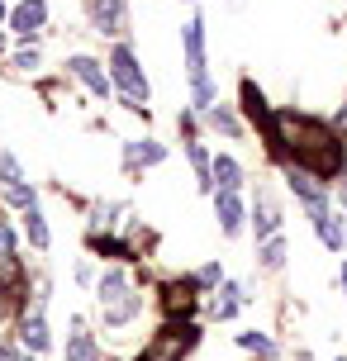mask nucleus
Returning <instances> with one entry per match:
<instances>
[{
  "label": "nucleus",
  "mask_w": 347,
  "mask_h": 361,
  "mask_svg": "<svg viewBox=\"0 0 347 361\" xmlns=\"http://www.w3.org/2000/svg\"><path fill=\"white\" fill-rule=\"evenodd\" d=\"M276 124L295 133V157L305 162V171L329 176V171L343 166V147H338V138H333L329 124H319V119H310V114H281Z\"/></svg>",
  "instance_id": "obj_1"
},
{
  "label": "nucleus",
  "mask_w": 347,
  "mask_h": 361,
  "mask_svg": "<svg viewBox=\"0 0 347 361\" xmlns=\"http://www.w3.org/2000/svg\"><path fill=\"white\" fill-rule=\"evenodd\" d=\"M185 72H190V81H195V100L209 105L214 90H209V76H205V24L200 19L185 24Z\"/></svg>",
  "instance_id": "obj_2"
},
{
  "label": "nucleus",
  "mask_w": 347,
  "mask_h": 361,
  "mask_svg": "<svg viewBox=\"0 0 347 361\" xmlns=\"http://www.w3.org/2000/svg\"><path fill=\"white\" fill-rule=\"evenodd\" d=\"M190 343H195V324H171V328H162L152 343L143 347V357L138 361H181L185 352H190Z\"/></svg>",
  "instance_id": "obj_3"
},
{
  "label": "nucleus",
  "mask_w": 347,
  "mask_h": 361,
  "mask_svg": "<svg viewBox=\"0 0 347 361\" xmlns=\"http://www.w3.org/2000/svg\"><path fill=\"white\" fill-rule=\"evenodd\" d=\"M100 300H105V324H128V319L138 314V300H133L128 286H124V271H105Z\"/></svg>",
  "instance_id": "obj_4"
},
{
  "label": "nucleus",
  "mask_w": 347,
  "mask_h": 361,
  "mask_svg": "<svg viewBox=\"0 0 347 361\" xmlns=\"http://www.w3.org/2000/svg\"><path fill=\"white\" fill-rule=\"evenodd\" d=\"M110 67H114V81L124 86L128 105L138 109V100H147V81H143V72H138V62H133V53H128V48H114Z\"/></svg>",
  "instance_id": "obj_5"
},
{
  "label": "nucleus",
  "mask_w": 347,
  "mask_h": 361,
  "mask_svg": "<svg viewBox=\"0 0 347 361\" xmlns=\"http://www.w3.org/2000/svg\"><path fill=\"white\" fill-rule=\"evenodd\" d=\"M43 19H48V5H43V0H24V5L15 10V19H10V24H15L24 38H34L38 29H43Z\"/></svg>",
  "instance_id": "obj_6"
},
{
  "label": "nucleus",
  "mask_w": 347,
  "mask_h": 361,
  "mask_svg": "<svg viewBox=\"0 0 347 361\" xmlns=\"http://www.w3.org/2000/svg\"><path fill=\"white\" fill-rule=\"evenodd\" d=\"M91 10H95L100 34H119L124 29V0H91Z\"/></svg>",
  "instance_id": "obj_7"
},
{
  "label": "nucleus",
  "mask_w": 347,
  "mask_h": 361,
  "mask_svg": "<svg viewBox=\"0 0 347 361\" xmlns=\"http://www.w3.org/2000/svg\"><path fill=\"white\" fill-rule=\"evenodd\" d=\"M72 72L91 86V95H100V100L110 95V81H105V72H100V62H91V57H72Z\"/></svg>",
  "instance_id": "obj_8"
},
{
  "label": "nucleus",
  "mask_w": 347,
  "mask_h": 361,
  "mask_svg": "<svg viewBox=\"0 0 347 361\" xmlns=\"http://www.w3.org/2000/svg\"><path fill=\"white\" fill-rule=\"evenodd\" d=\"M214 214H219L224 233H238V228H243V204H238V195H233V190H224V195L214 200Z\"/></svg>",
  "instance_id": "obj_9"
},
{
  "label": "nucleus",
  "mask_w": 347,
  "mask_h": 361,
  "mask_svg": "<svg viewBox=\"0 0 347 361\" xmlns=\"http://www.w3.org/2000/svg\"><path fill=\"white\" fill-rule=\"evenodd\" d=\"M19 333H24V343L34 347V352H43V347H48V328H43V319H24V328H19Z\"/></svg>",
  "instance_id": "obj_10"
},
{
  "label": "nucleus",
  "mask_w": 347,
  "mask_h": 361,
  "mask_svg": "<svg viewBox=\"0 0 347 361\" xmlns=\"http://www.w3.org/2000/svg\"><path fill=\"white\" fill-rule=\"evenodd\" d=\"M276 224H281L276 204H272V200H257V233H262V238H267V233H276Z\"/></svg>",
  "instance_id": "obj_11"
},
{
  "label": "nucleus",
  "mask_w": 347,
  "mask_h": 361,
  "mask_svg": "<svg viewBox=\"0 0 347 361\" xmlns=\"http://www.w3.org/2000/svg\"><path fill=\"white\" fill-rule=\"evenodd\" d=\"M214 180L224 190H238V162L233 157H214Z\"/></svg>",
  "instance_id": "obj_12"
},
{
  "label": "nucleus",
  "mask_w": 347,
  "mask_h": 361,
  "mask_svg": "<svg viewBox=\"0 0 347 361\" xmlns=\"http://www.w3.org/2000/svg\"><path fill=\"white\" fill-rule=\"evenodd\" d=\"M67 361H100V357H95V343L86 338V333H76V338H72V347H67Z\"/></svg>",
  "instance_id": "obj_13"
},
{
  "label": "nucleus",
  "mask_w": 347,
  "mask_h": 361,
  "mask_svg": "<svg viewBox=\"0 0 347 361\" xmlns=\"http://www.w3.org/2000/svg\"><path fill=\"white\" fill-rule=\"evenodd\" d=\"M29 238H34V247H48V228H43V214H38V204H29Z\"/></svg>",
  "instance_id": "obj_14"
},
{
  "label": "nucleus",
  "mask_w": 347,
  "mask_h": 361,
  "mask_svg": "<svg viewBox=\"0 0 347 361\" xmlns=\"http://www.w3.org/2000/svg\"><path fill=\"white\" fill-rule=\"evenodd\" d=\"M281 262H286V243H281V238H272V243L262 247V267H281Z\"/></svg>",
  "instance_id": "obj_15"
},
{
  "label": "nucleus",
  "mask_w": 347,
  "mask_h": 361,
  "mask_svg": "<svg viewBox=\"0 0 347 361\" xmlns=\"http://www.w3.org/2000/svg\"><path fill=\"white\" fill-rule=\"evenodd\" d=\"M233 309H238V286H229V290H224V300H214V314H219V319H229Z\"/></svg>",
  "instance_id": "obj_16"
},
{
  "label": "nucleus",
  "mask_w": 347,
  "mask_h": 361,
  "mask_svg": "<svg viewBox=\"0 0 347 361\" xmlns=\"http://www.w3.org/2000/svg\"><path fill=\"white\" fill-rule=\"evenodd\" d=\"M238 343L248 347V352H262V357H272V343H267V338H262V333H243V338H238Z\"/></svg>",
  "instance_id": "obj_17"
},
{
  "label": "nucleus",
  "mask_w": 347,
  "mask_h": 361,
  "mask_svg": "<svg viewBox=\"0 0 347 361\" xmlns=\"http://www.w3.org/2000/svg\"><path fill=\"white\" fill-rule=\"evenodd\" d=\"M128 157H133V162H162V147H128Z\"/></svg>",
  "instance_id": "obj_18"
},
{
  "label": "nucleus",
  "mask_w": 347,
  "mask_h": 361,
  "mask_svg": "<svg viewBox=\"0 0 347 361\" xmlns=\"http://www.w3.org/2000/svg\"><path fill=\"white\" fill-rule=\"evenodd\" d=\"M209 119H214V124H219L224 133H238V119H233V114H229L224 105H219V109H209Z\"/></svg>",
  "instance_id": "obj_19"
},
{
  "label": "nucleus",
  "mask_w": 347,
  "mask_h": 361,
  "mask_svg": "<svg viewBox=\"0 0 347 361\" xmlns=\"http://www.w3.org/2000/svg\"><path fill=\"white\" fill-rule=\"evenodd\" d=\"M10 257H15V233L0 224V262H10Z\"/></svg>",
  "instance_id": "obj_20"
},
{
  "label": "nucleus",
  "mask_w": 347,
  "mask_h": 361,
  "mask_svg": "<svg viewBox=\"0 0 347 361\" xmlns=\"http://www.w3.org/2000/svg\"><path fill=\"white\" fill-rule=\"evenodd\" d=\"M0 361H15V357H10V347H0Z\"/></svg>",
  "instance_id": "obj_21"
},
{
  "label": "nucleus",
  "mask_w": 347,
  "mask_h": 361,
  "mask_svg": "<svg viewBox=\"0 0 347 361\" xmlns=\"http://www.w3.org/2000/svg\"><path fill=\"white\" fill-rule=\"evenodd\" d=\"M343 290H347V271H343Z\"/></svg>",
  "instance_id": "obj_22"
},
{
  "label": "nucleus",
  "mask_w": 347,
  "mask_h": 361,
  "mask_svg": "<svg viewBox=\"0 0 347 361\" xmlns=\"http://www.w3.org/2000/svg\"><path fill=\"white\" fill-rule=\"evenodd\" d=\"M343 180H347V162H343Z\"/></svg>",
  "instance_id": "obj_23"
},
{
  "label": "nucleus",
  "mask_w": 347,
  "mask_h": 361,
  "mask_svg": "<svg viewBox=\"0 0 347 361\" xmlns=\"http://www.w3.org/2000/svg\"><path fill=\"white\" fill-rule=\"evenodd\" d=\"M0 15H5V5H0Z\"/></svg>",
  "instance_id": "obj_24"
},
{
  "label": "nucleus",
  "mask_w": 347,
  "mask_h": 361,
  "mask_svg": "<svg viewBox=\"0 0 347 361\" xmlns=\"http://www.w3.org/2000/svg\"><path fill=\"white\" fill-rule=\"evenodd\" d=\"M333 361H343V357H333Z\"/></svg>",
  "instance_id": "obj_25"
},
{
  "label": "nucleus",
  "mask_w": 347,
  "mask_h": 361,
  "mask_svg": "<svg viewBox=\"0 0 347 361\" xmlns=\"http://www.w3.org/2000/svg\"><path fill=\"white\" fill-rule=\"evenodd\" d=\"M24 361H29V357H24Z\"/></svg>",
  "instance_id": "obj_26"
}]
</instances>
